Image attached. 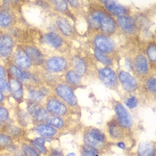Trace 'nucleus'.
I'll list each match as a JSON object with an SVG mask.
<instances>
[{
    "mask_svg": "<svg viewBox=\"0 0 156 156\" xmlns=\"http://www.w3.org/2000/svg\"><path fill=\"white\" fill-rule=\"evenodd\" d=\"M88 26L94 31H97L100 34L111 36L116 33L118 26L115 19L105 10V8H94L87 16Z\"/></svg>",
    "mask_w": 156,
    "mask_h": 156,
    "instance_id": "nucleus-1",
    "label": "nucleus"
},
{
    "mask_svg": "<svg viewBox=\"0 0 156 156\" xmlns=\"http://www.w3.org/2000/svg\"><path fill=\"white\" fill-rule=\"evenodd\" d=\"M84 144H87L99 153L108 148L109 142L107 136L101 129L95 127H88L85 129L83 132Z\"/></svg>",
    "mask_w": 156,
    "mask_h": 156,
    "instance_id": "nucleus-2",
    "label": "nucleus"
},
{
    "mask_svg": "<svg viewBox=\"0 0 156 156\" xmlns=\"http://www.w3.org/2000/svg\"><path fill=\"white\" fill-rule=\"evenodd\" d=\"M44 106L50 116L66 118L71 114V108L55 95H49L46 98Z\"/></svg>",
    "mask_w": 156,
    "mask_h": 156,
    "instance_id": "nucleus-3",
    "label": "nucleus"
},
{
    "mask_svg": "<svg viewBox=\"0 0 156 156\" xmlns=\"http://www.w3.org/2000/svg\"><path fill=\"white\" fill-rule=\"evenodd\" d=\"M54 95L64 102L70 108H77L79 106L74 89L67 83L61 82L55 85L54 87Z\"/></svg>",
    "mask_w": 156,
    "mask_h": 156,
    "instance_id": "nucleus-4",
    "label": "nucleus"
},
{
    "mask_svg": "<svg viewBox=\"0 0 156 156\" xmlns=\"http://www.w3.org/2000/svg\"><path fill=\"white\" fill-rule=\"evenodd\" d=\"M113 110L115 112V119L120 126L126 131L131 130L133 126V119L129 112L120 102H113Z\"/></svg>",
    "mask_w": 156,
    "mask_h": 156,
    "instance_id": "nucleus-5",
    "label": "nucleus"
},
{
    "mask_svg": "<svg viewBox=\"0 0 156 156\" xmlns=\"http://www.w3.org/2000/svg\"><path fill=\"white\" fill-rule=\"evenodd\" d=\"M69 62L68 60L60 55H53L46 59L43 68L48 73H60L66 72L69 69Z\"/></svg>",
    "mask_w": 156,
    "mask_h": 156,
    "instance_id": "nucleus-6",
    "label": "nucleus"
},
{
    "mask_svg": "<svg viewBox=\"0 0 156 156\" xmlns=\"http://www.w3.org/2000/svg\"><path fill=\"white\" fill-rule=\"evenodd\" d=\"M9 61L14 65H16L17 67L21 68L24 71H29L33 66L30 57L28 56V55L24 51L23 47L21 46H18L17 48H15Z\"/></svg>",
    "mask_w": 156,
    "mask_h": 156,
    "instance_id": "nucleus-7",
    "label": "nucleus"
},
{
    "mask_svg": "<svg viewBox=\"0 0 156 156\" xmlns=\"http://www.w3.org/2000/svg\"><path fill=\"white\" fill-rule=\"evenodd\" d=\"M97 75L102 83L111 89H117L119 87V80L117 73L114 72L111 67L105 66L98 69Z\"/></svg>",
    "mask_w": 156,
    "mask_h": 156,
    "instance_id": "nucleus-8",
    "label": "nucleus"
},
{
    "mask_svg": "<svg viewBox=\"0 0 156 156\" xmlns=\"http://www.w3.org/2000/svg\"><path fill=\"white\" fill-rule=\"evenodd\" d=\"M93 45L95 48L109 55L114 53L116 49L114 41L110 37L100 34V33H97L96 36L93 37Z\"/></svg>",
    "mask_w": 156,
    "mask_h": 156,
    "instance_id": "nucleus-9",
    "label": "nucleus"
},
{
    "mask_svg": "<svg viewBox=\"0 0 156 156\" xmlns=\"http://www.w3.org/2000/svg\"><path fill=\"white\" fill-rule=\"evenodd\" d=\"M117 76H118L119 83H120L122 88L126 92L132 93L138 89V87H139L138 80H136V77H134L129 72L120 70V72H118Z\"/></svg>",
    "mask_w": 156,
    "mask_h": 156,
    "instance_id": "nucleus-10",
    "label": "nucleus"
},
{
    "mask_svg": "<svg viewBox=\"0 0 156 156\" xmlns=\"http://www.w3.org/2000/svg\"><path fill=\"white\" fill-rule=\"evenodd\" d=\"M15 40L10 34L4 32L0 37V58L10 59L14 49Z\"/></svg>",
    "mask_w": 156,
    "mask_h": 156,
    "instance_id": "nucleus-11",
    "label": "nucleus"
},
{
    "mask_svg": "<svg viewBox=\"0 0 156 156\" xmlns=\"http://www.w3.org/2000/svg\"><path fill=\"white\" fill-rule=\"evenodd\" d=\"M132 71L139 78H145L149 75V62L144 54H138L135 56L132 62Z\"/></svg>",
    "mask_w": 156,
    "mask_h": 156,
    "instance_id": "nucleus-12",
    "label": "nucleus"
},
{
    "mask_svg": "<svg viewBox=\"0 0 156 156\" xmlns=\"http://www.w3.org/2000/svg\"><path fill=\"white\" fill-rule=\"evenodd\" d=\"M32 130L37 134H38L41 137L45 138L47 141L53 140L58 136L60 131L57 130L55 128L48 125L47 123H37L34 124Z\"/></svg>",
    "mask_w": 156,
    "mask_h": 156,
    "instance_id": "nucleus-13",
    "label": "nucleus"
},
{
    "mask_svg": "<svg viewBox=\"0 0 156 156\" xmlns=\"http://www.w3.org/2000/svg\"><path fill=\"white\" fill-rule=\"evenodd\" d=\"M107 133H108L109 137L113 140V141H121L126 137V135L128 133L126 132L121 127L120 124L117 122L115 117L112 118L109 120L107 125Z\"/></svg>",
    "mask_w": 156,
    "mask_h": 156,
    "instance_id": "nucleus-14",
    "label": "nucleus"
},
{
    "mask_svg": "<svg viewBox=\"0 0 156 156\" xmlns=\"http://www.w3.org/2000/svg\"><path fill=\"white\" fill-rule=\"evenodd\" d=\"M24 51L30 57L32 64L35 66H43L46 58L44 54L39 48L34 45H25L23 47Z\"/></svg>",
    "mask_w": 156,
    "mask_h": 156,
    "instance_id": "nucleus-15",
    "label": "nucleus"
},
{
    "mask_svg": "<svg viewBox=\"0 0 156 156\" xmlns=\"http://www.w3.org/2000/svg\"><path fill=\"white\" fill-rule=\"evenodd\" d=\"M8 82L10 86V92L12 97L18 103L21 104L24 99V93H25V88L23 84L19 81L18 80L12 78L8 75Z\"/></svg>",
    "mask_w": 156,
    "mask_h": 156,
    "instance_id": "nucleus-16",
    "label": "nucleus"
},
{
    "mask_svg": "<svg viewBox=\"0 0 156 156\" xmlns=\"http://www.w3.org/2000/svg\"><path fill=\"white\" fill-rule=\"evenodd\" d=\"M6 70L8 72V75L11 76L12 78L18 80L19 81H21L23 85H26L27 83L30 82V73L27 71L22 70L21 68L17 67L16 65H14L10 61L7 63V67Z\"/></svg>",
    "mask_w": 156,
    "mask_h": 156,
    "instance_id": "nucleus-17",
    "label": "nucleus"
},
{
    "mask_svg": "<svg viewBox=\"0 0 156 156\" xmlns=\"http://www.w3.org/2000/svg\"><path fill=\"white\" fill-rule=\"evenodd\" d=\"M101 3L104 4L105 10L112 17L113 16L120 17V16L129 15V9L116 1H103Z\"/></svg>",
    "mask_w": 156,
    "mask_h": 156,
    "instance_id": "nucleus-18",
    "label": "nucleus"
},
{
    "mask_svg": "<svg viewBox=\"0 0 156 156\" xmlns=\"http://www.w3.org/2000/svg\"><path fill=\"white\" fill-rule=\"evenodd\" d=\"M115 21L118 28H120L122 31L128 34H134L136 32L137 25L136 23V20L131 16L126 15V16L117 17Z\"/></svg>",
    "mask_w": 156,
    "mask_h": 156,
    "instance_id": "nucleus-19",
    "label": "nucleus"
},
{
    "mask_svg": "<svg viewBox=\"0 0 156 156\" xmlns=\"http://www.w3.org/2000/svg\"><path fill=\"white\" fill-rule=\"evenodd\" d=\"M71 65L72 70L76 73H78L80 77L87 75L89 72V64L88 62L84 57L80 55H74L71 60Z\"/></svg>",
    "mask_w": 156,
    "mask_h": 156,
    "instance_id": "nucleus-20",
    "label": "nucleus"
},
{
    "mask_svg": "<svg viewBox=\"0 0 156 156\" xmlns=\"http://www.w3.org/2000/svg\"><path fill=\"white\" fill-rule=\"evenodd\" d=\"M1 132L5 133L10 136L13 140L22 141L26 136V129L19 125H14L12 123L5 124Z\"/></svg>",
    "mask_w": 156,
    "mask_h": 156,
    "instance_id": "nucleus-21",
    "label": "nucleus"
},
{
    "mask_svg": "<svg viewBox=\"0 0 156 156\" xmlns=\"http://www.w3.org/2000/svg\"><path fill=\"white\" fill-rule=\"evenodd\" d=\"M16 21L14 12L11 9L0 10V30H5L12 27Z\"/></svg>",
    "mask_w": 156,
    "mask_h": 156,
    "instance_id": "nucleus-22",
    "label": "nucleus"
},
{
    "mask_svg": "<svg viewBox=\"0 0 156 156\" xmlns=\"http://www.w3.org/2000/svg\"><path fill=\"white\" fill-rule=\"evenodd\" d=\"M42 38H43L44 43L48 44V46L55 48V49L62 48L64 44L63 37L61 36L59 33L55 32V31H50V32L44 34Z\"/></svg>",
    "mask_w": 156,
    "mask_h": 156,
    "instance_id": "nucleus-23",
    "label": "nucleus"
},
{
    "mask_svg": "<svg viewBox=\"0 0 156 156\" xmlns=\"http://www.w3.org/2000/svg\"><path fill=\"white\" fill-rule=\"evenodd\" d=\"M26 89H27L26 92H27V98H28L27 100L33 102V103L39 104V105H42L45 102L47 97L41 94L37 86L30 84L26 87Z\"/></svg>",
    "mask_w": 156,
    "mask_h": 156,
    "instance_id": "nucleus-24",
    "label": "nucleus"
},
{
    "mask_svg": "<svg viewBox=\"0 0 156 156\" xmlns=\"http://www.w3.org/2000/svg\"><path fill=\"white\" fill-rule=\"evenodd\" d=\"M56 25L58 27V30L63 36L67 37H72L74 35V30L72 28V24L70 22L63 16H58L56 18Z\"/></svg>",
    "mask_w": 156,
    "mask_h": 156,
    "instance_id": "nucleus-25",
    "label": "nucleus"
},
{
    "mask_svg": "<svg viewBox=\"0 0 156 156\" xmlns=\"http://www.w3.org/2000/svg\"><path fill=\"white\" fill-rule=\"evenodd\" d=\"M136 156H155V144L153 141L140 142L137 150Z\"/></svg>",
    "mask_w": 156,
    "mask_h": 156,
    "instance_id": "nucleus-26",
    "label": "nucleus"
},
{
    "mask_svg": "<svg viewBox=\"0 0 156 156\" xmlns=\"http://www.w3.org/2000/svg\"><path fill=\"white\" fill-rule=\"evenodd\" d=\"M14 115H15V120L17 121L18 125L21 126L23 129H27L30 125V122H32L30 116L23 109L20 108L19 106L14 110Z\"/></svg>",
    "mask_w": 156,
    "mask_h": 156,
    "instance_id": "nucleus-27",
    "label": "nucleus"
},
{
    "mask_svg": "<svg viewBox=\"0 0 156 156\" xmlns=\"http://www.w3.org/2000/svg\"><path fill=\"white\" fill-rule=\"evenodd\" d=\"M67 118L68 117L63 118V117H57V116H50L45 123L55 128L59 131H62L68 128Z\"/></svg>",
    "mask_w": 156,
    "mask_h": 156,
    "instance_id": "nucleus-28",
    "label": "nucleus"
},
{
    "mask_svg": "<svg viewBox=\"0 0 156 156\" xmlns=\"http://www.w3.org/2000/svg\"><path fill=\"white\" fill-rule=\"evenodd\" d=\"M65 81L68 85H70L72 87H78L82 83V77H80L78 73L74 72L72 69H68L64 74Z\"/></svg>",
    "mask_w": 156,
    "mask_h": 156,
    "instance_id": "nucleus-29",
    "label": "nucleus"
},
{
    "mask_svg": "<svg viewBox=\"0 0 156 156\" xmlns=\"http://www.w3.org/2000/svg\"><path fill=\"white\" fill-rule=\"evenodd\" d=\"M50 117V114L48 113L47 109L45 108V106L40 105L35 113L31 116V120L34 124H37V123H45L48 119Z\"/></svg>",
    "mask_w": 156,
    "mask_h": 156,
    "instance_id": "nucleus-30",
    "label": "nucleus"
},
{
    "mask_svg": "<svg viewBox=\"0 0 156 156\" xmlns=\"http://www.w3.org/2000/svg\"><path fill=\"white\" fill-rule=\"evenodd\" d=\"M94 55L96 58V60L100 62L102 64H104L105 66L110 67V66H112L113 64V61H112V57L109 55H106V54L101 52L100 50H98L96 48L94 49Z\"/></svg>",
    "mask_w": 156,
    "mask_h": 156,
    "instance_id": "nucleus-31",
    "label": "nucleus"
},
{
    "mask_svg": "<svg viewBox=\"0 0 156 156\" xmlns=\"http://www.w3.org/2000/svg\"><path fill=\"white\" fill-rule=\"evenodd\" d=\"M20 150L23 156H41L30 144L24 141H21Z\"/></svg>",
    "mask_w": 156,
    "mask_h": 156,
    "instance_id": "nucleus-32",
    "label": "nucleus"
},
{
    "mask_svg": "<svg viewBox=\"0 0 156 156\" xmlns=\"http://www.w3.org/2000/svg\"><path fill=\"white\" fill-rule=\"evenodd\" d=\"M23 140H25L27 143L29 144H30L35 150H36L37 152L40 154V155H44V156H48V154H49V150H48V148L46 147V145H42V144H39L36 143V142H34L32 139H30V138H26V137H24Z\"/></svg>",
    "mask_w": 156,
    "mask_h": 156,
    "instance_id": "nucleus-33",
    "label": "nucleus"
},
{
    "mask_svg": "<svg viewBox=\"0 0 156 156\" xmlns=\"http://www.w3.org/2000/svg\"><path fill=\"white\" fill-rule=\"evenodd\" d=\"M146 55L148 62H150V63H152L154 66L156 62V45L154 42H152L147 46Z\"/></svg>",
    "mask_w": 156,
    "mask_h": 156,
    "instance_id": "nucleus-34",
    "label": "nucleus"
},
{
    "mask_svg": "<svg viewBox=\"0 0 156 156\" xmlns=\"http://www.w3.org/2000/svg\"><path fill=\"white\" fill-rule=\"evenodd\" d=\"M14 140L10 136L4 132H0V149L10 148L13 144Z\"/></svg>",
    "mask_w": 156,
    "mask_h": 156,
    "instance_id": "nucleus-35",
    "label": "nucleus"
},
{
    "mask_svg": "<svg viewBox=\"0 0 156 156\" xmlns=\"http://www.w3.org/2000/svg\"><path fill=\"white\" fill-rule=\"evenodd\" d=\"M50 3L53 5V7L57 12H62V13L69 12V9H68L69 5L66 1H51Z\"/></svg>",
    "mask_w": 156,
    "mask_h": 156,
    "instance_id": "nucleus-36",
    "label": "nucleus"
},
{
    "mask_svg": "<svg viewBox=\"0 0 156 156\" xmlns=\"http://www.w3.org/2000/svg\"><path fill=\"white\" fill-rule=\"evenodd\" d=\"M0 120L4 124L11 123V117L10 112L4 105H0Z\"/></svg>",
    "mask_w": 156,
    "mask_h": 156,
    "instance_id": "nucleus-37",
    "label": "nucleus"
},
{
    "mask_svg": "<svg viewBox=\"0 0 156 156\" xmlns=\"http://www.w3.org/2000/svg\"><path fill=\"white\" fill-rule=\"evenodd\" d=\"M145 87L148 92L152 95H155L156 92V80L154 76H149L145 80Z\"/></svg>",
    "mask_w": 156,
    "mask_h": 156,
    "instance_id": "nucleus-38",
    "label": "nucleus"
},
{
    "mask_svg": "<svg viewBox=\"0 0 156 156\" xmlns=\"http://www.w3.org/2000/svg\"><path fill=\"white\" fill-rule=\"evenodd\" d=\"M96 154H98V152L96 149H94L87 144H83L81 146L80 156H96Z\"/></svg>",
    "mask_w": 156,
    "mask_h": 156,
    "instance_id": "nucleus-39",
    "label": "nucleus"
},
{
    "mask_svg": "<svg viewBox=\"0 0 156 156\" xmlns=\"http://www.w3.org/2000/svg\"><path fill=\"white\" fill-rule=\"evenodd\" d=\"M0 91H1L5 96H10V95H11V92H10V86H9L8 80L0 78Z\"/></svg>",
    "mask_w": 156,
    "mask_h": 156,
    "instance_id": "nucleus-40",
    "label": "nucleus"
},
{
    "mask_svg": "<svg viewBox=\"0 0 156 156\" xmlns=\"http://www.w3.org/2000/svg\"><path fill=\"white\" fill-rule=\"evenodd\" d=\"M125 105L128 108L130 109V110L136 108L138 105V99L136 96H129L125 100Z\"/></svg>",
    "mask_w": 156,
    "mask_h": 156,
    "instance_id": "nucleus-41",
    "label": "nucleus"
},
{
    "mask_svg": "<svg viewBox=\"0 0 156 156\" xmlns=\"http://www.w3.org/2000/svg\"><path fill=\"white\" fill-rule=\"evenodd\" d=\"M48 156H64L62 151H61L58 148H52L49 151V154Z\"/></svg>",
    "mask_w": 156,
    "mask_h": 156,
    "instance_id": "nucleus-42",
    "label": "nucleus"
},
{
    "mask_svg": "<svg viewBox=\"0 0 156 156\" xmlns=\"http://www.w3.org/2000/svg\"><path fill=\"white\" fill-rule=\"evenodd\" d=\"M0 78L6 79V80L8 78V72L6 70V67L3 66L2 64H0Z\"/></svg>",
    "mask_w": 156,
    "mask_h": 156,
    "instance_id": "nucleus-43",
    "label": "nucleus"
},
{
    "mask_svg": "<svg viewBox=\"0 0 156 156\" xmlns=\"http://www.w3.org/2000/svg\"><path fill=\"white\" fill-rule=\"evenodd\" d=\"M32 140H33L34 142L37 143V144H42V145H45L46 143L48 142L45 138H43V137H41V136H38V137H36V138H33Z\"/></svg>",
    "mask_w": 156,
    "mask_h": 156,
    "instance_id": "nucleus-44",
    "label": "nucleus"
},
{
    "mask_svg": "<svg viewBox=\"0 0 156 156\" xmlns=\"http://www.w3.org/2000/svg\"><path fill=\"white\" fill-rule=\"evenodd\" d=\"M66 2L68 5H70L71 6L74 7V8H78L80 6V2H79V1H66Z\"/></svg>",
    "mask_w": 156,
    "mask_h": 156,
    "instance_id": "nucleus-45",
    "label": "nucleus"
},
{
    "mask_svg": "<svg viewBox=\"0 0 156 156\" xmlns=\"http://www.w3.org/2000/svg\"><path fill=\"white\" fill-rule=\"evenodd\" d=\"M116 145H117L119 148L122 149V150H126V148H127V145H126V143L124 142V140L118 141V142L116 143Z\"/></svg>",
    "mask_w": 156,
    "mask_h": 156,
    "instance_id": "nucleus-46",
    "label": "nucleus"
},
{
    "mask_svg": "<svg viewBox=\"0 0 156 156\" xmlns=\"http://www.w3.org/2000/svg\"><path fill=\"white\" fill-rule=\"evenodd\" d=\"M5 100V96L0 91V105H4Z\"/></svg>",
    "mask_w": 156,
    "mask_h": 156,
    "instance_id": "nucleus-47",
    "label": "nucleus"
},
{
    "mask_svg": "<svg viewBox=\"0 0 156 156\" xmlns=\"http://www.w3.org/2000/svg\"><path fill=\"white\" fill-rule=\"evenodd\" d=\"M0 156H12L10 153H0Z\"/></svg>",
    "mask_w": 156,
    "mask_h": 156,
    "instance_id": "nucleus-48",
    "label": "nucleus"
},
{
    "mask_svg": "<svg viewBox=\"0 0 156 156\" xmlns=\"http://www.w3.org/2000/svg\"><path fill=\"white\" fill-rule=\"evenodd\" d=\"M4 126H5V124L0 120V132L2 131V129H3V128H4Z\"/></svg>",
    "mask_w": 156,
    "mask_h": 156,
    "instance_id": "nucleus-49",
    "label": "nucleus"
},
{
    "mask_svg": "<svg viewBox=\"0 0 156 156\" xmlns=\"http://www.w3.org/2000/svg\"><path fill=\"white\" fill-rule=\"evenodd\" d=\"M66 156H77V154L75 153H70V154H68Z\"/></svg>",
    "mask_w": 156,
    "mask_h": 156,
    "instance_id": "nucleus-50",
    "label": "nucleus"
},
{
    "mask_svg": "<svg viewBox=\"0 0 156 156\" xmlns=\"http://www.w3.org/2000/svg\"><path fill=\"white\" fill-rule=\"evenodd\" d=\"M0 10H1V9H0Z\"/></svg>",
    "mask_w": 156,
    "mask_h": 156,
    "instance_id": "nucleus-51",
    "label": "nucleus"
}]
</instances>
